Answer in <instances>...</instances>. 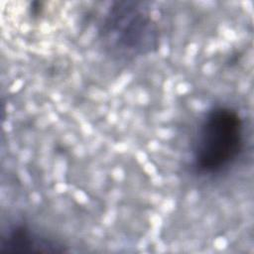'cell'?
<instances>
[{
	"instance_id": "obj_1",
	"label": "cell",
	"mask_w": 254,
	"mask_h": 254,
	"mask_svg": "<svg viewBox=\"0 0 254 254\" xmlns=\"http://www.w3.org/2000/svg\"><path fill=\"white\" fill-rule=\"evenodd\" d=\"M98 36L105 50L122 61L148 55L159 46V29L145 2L111 3L99 24Z\"/></svg>"
},
{
	"instance_id": "obj_2",
	"label": "cell",
	"mask_w": 254,
	"mask_h": 254,
	"mask_svg": "<svg viewBox=\"0 0 254 254\" xmlns=\"http://www.w3.org/2000/svg\"><path fill=\"white\" fill-rule=\"evenodd\" d=\"M244 127L238 112L215 106L202 118L193 142L192 161L201 174L213 175L228 168L243 149Z\"/></svg>"
},
{
	"instance_id": "obj_3",
	"label": "cell",
	"mask_w": 254,
	"mask_h": 254,
	"mask_svg": "<svg viewBox=\"0 0 254 254\" xmlns=\"http://www.w3.org/2000/svg\"><path fill=\"white\" fill-rule=\"evenodd\" d=\"M64 250L62 244L23 224L11 227L0 242V252L3 254L53 253Z\"/></svg>"
}]
</instances>
